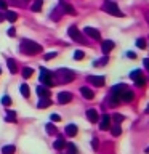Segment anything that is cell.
<instances>
[{
	"label": "cell",
	"mask_w": 149,
	"mask_h": 154,
	"mask_svg": "<svg viewBox=\"0 0 149 154\" xmlns=\"http://www.w3.org/2000/svg\"><path fill=\"white\" fill-rule=\"evenodd\" d=\"M50 104H51V100H50V98H40V101L37 103V108H38V109H45V108H48Z\"/></svg>",
	"instance_id": "obj_18"
},
{
	"label": "cell",
	"mask_w": 149,
	"mask_h": 154,
	"mask_svg": "<svg viewBox=\"0 0 149 154\" xmlns=\"http://www.w3.org/2000/svg\"><path fill=\"white\" fill-rule=\"evenodd\" d=\"M10 3L18 5V7H24V5H26V2H24V0H10Z\"/></svg>",
	"instance_id": "obj_37"
},
{
	"label": "cell",
	"mask_w": 149,
	"mask_h": 154,
	"mask_svg": "<svg viewBox=\"0 0 149 154\" xmlns=\"http://www.w3.org/2000/svg\"><path fill=\"white\" fill-rule=\"evenodd\" d=\"M37 95L40 96V98H48V96H50V90H48V87H45V85H38L37 87Z\"/></svg>",
	"instance_id": "obj_13"
},
{
	"label": "cell",
	"mask_w": 149,
	"mask_h": 154,
	"mask_svg": "<svg viewBox=\"0 0 149 154\" xmlns=\"http://www.w3.org/2000/svg\"><path fill=\"white\" fill-rule=\"evenodd\" d=\"M103 10H104L106 13L112 14V16H119V18L123 16V13L120 11L119 7L115 5V2H112V0H106V2L103 3Z\"/></svg>",
	"instance_id": "obj_3"
},
{
	"label": "cell",
	"mask_w": 149,
	"mask_h": 154,
	"mask_svg": "<svg viewBox=\"0 0 149 154\" xmlns=\"http://www.w3.org/2000/svg\"><path fill=\"white\" fill-rule=\"evenodd\" d=\"M55 75L58 77V82H61V84H67V82H72L74 80L75 74L69 69H66V67H61V69H58L55 72Z\"/></svg>",
	"instance_id": "obj_2"
},
{
	"label": "cell",
	"mask_w": 149,
	"mask_h": 154,
	"mask_svg": "<svg viewBox=\"0 0 149 154\" xmlns=\"http://www.w3.org/2000/svg\"><path fill=\"white\" fill-rule=\"evenodd\" d=\"M14 34H16V32H14V29L11 27V29H8V35H14Z\"/></svg>",
	"instance_id": "obj_44"
},
{
	"label": "cell",
	"mask_w": 149,
	"mask_h": 154,
	"mask_svg": "<svg viewBox=\"0 0 149 154\" xmlns=\"http://www.w3.org/2000/svg\"><path fill=\"white\" fill-rule=\"evenodd\" d=\"M67 34H69V37H71V38H74L75 42L87 43V40H84V35H82V32H80L75 26H71L69 29H67Z\"/></svg>",
	"instance_id": "obj_5"
},
{
	"label": "cell",
	"mask_w": 149,
	"mask_h": 154,
	"mask_svg": "<svg viewBox=\"0 0 149 154\" xmlns=\"http://www.w3.org/2000/svg\"><path fill=\"white\" fill-rule=\"evenodd\" d=\"M64 132H66L67 137H71V138L75 137V135H77V125H75V124H69V125L66 127Z\"/></svg>",
	"instance_id": "obj_15"
},
{
	"label": "cell",
	"mask_w": 149,
	"mask_h": 154,
	"mask_svg": "<svg viewBox=\"0 0 149 154\" xmlns=\"http://www.w3.org/2000/svg\"><path fill=\"white\" fill-rule=\"evenodd\" d=\"M85 55H84V51H75L74 53V60H82Z\"/></svg>",
	"instance_id": "obj_38"
},
{
	"label": "cell",
	"mask_w": 149,
	"mask_h": 154,
	"mask_svg": "<svg viewBox=\"0 0 149 154\" xmlns=\"http://www.w3.org/2000/svg\"><path fill=\"white\" fill-rule=\"evenodd\" d=\"M21 95L24 96V98H29V95H31V91H29V87L26 84L21 85Z\"/></svg>",
	"instance_id": "obj_26"
},
{
	"label": "cell",
	"mask_w": 149,
	"mask_h": 154,
	"mask_svg": "<svg viewBox=\"0 0 149 154\" xmlns=\"http://www.w3.org/2000/svg\"><path fill=\"white\" fill-rule=\"evenodd\" d=\"M7 122H16V112L14 111H8L7 112Z\"/></svg>",
	"instance_id": "obj_25"
},
{
	"label": "cell",
	"mask_w": 149,
	"mask_h": 154,
	"mask_svg": "<svg viewBox=\"0 0 149 154\" xmlns=\"http://www.w3.org/2000/svg\"><path fill=\"white\" fill-rule=\"evenodd\" d=\"M136 47L138 48H146V40H144V38H138V40H136Z\"/></svg>",
	"instance_id": "obj_36"
},
{
	"label": "cell",
	"mask_w": 149,
	"mask_h": 154,
	"mask_svg": "<svg viewBox=\"0 0 149 154\" xmlns=\"http://www.w3.org/2000/svg\"><path fill=\"white\" fill-rule=\"evenodd\" d=\"M87 119H88L90 122H98V112H96V109L87 111Z\"/></svg>",
	"instance_id": "obj_16"
},
{
	"label": "cell",
	"mask_w": 149,
	"mask_h": 154,
	"mask_svg": "<svg viewBox=\"0 0 149 154\" xmlns=\"http://www.w3.org/2000/svg\"><path fill=\"white\" fill-rule=\"evenodd\" d=\"M21 51L24 55H37L42 51V45H38L34 40H29V38H24L21 42Z\"/></svg>",
	"instance_id": "obj_1"
},
{
	"label": "cell",
	"mask_w": 149,
	"mask_h": 154,
	"mask_svg": "<svg viewBox=\"0 0 149 154\" xmlns=\"http://www.w3.org/2000/svg\"><path fill=\"white\" fill-rule=\"evenodd\" d=\"M50 119H51V122H59V120H61V117H59L58 114H51Z\"/></svg>",
	"instance_id": "obj_39"
},
{
	"label": "cell",
	"mask_w": 149,
	"mask_h": 154,
	"mask_svg": "<svg viewBox=\"0 0 149 154\" xmlns=\"http://www.w3.org/2000/svg\"><path fill=\"white\" fill-rule=\"evenodd\" d=\"M7 64H8V69L11 74H16V61L13 60V58H8L7 60Z\"/></svg>",
	"instance_id": "obj_19"
},
{
	"label": "cell",
	"mask_w": 149,
	"mask_h": 154,
	"mask_svg": "<svg viewBox=\"0 0 149 154\" xmlns=\"http://www.w3.org/2000/svg\"><path fill=\"white\" fill-rule=\"evenodd\" d=\"M99 128H101V130H108V128H111V116H108V114H103V116H101Z\"/></svg>",
	"instance_id": "obj_7"
},
{
	"label": "cell",
	"mask_w": 149,
	"mask_h": 154,
	"mask_svg": "<svg viewBox=\"0 0 149 154\" xmlns=\"http://www.w3.org/2000/svg\"><path fill=\"white\" fill-rule=\"evenodd\" d=\"M55 56H56V51H51V53H47L43 58H45V60H51V58H55Z\"/></svg>",
	"instance_id": "obj_40"
},
{
	"label": "cell",
	"mask_w": 149,
	"mask_h": 154,
	"mask_svg": "<svg viewBox=\"0 0 149 154\" xmlns=\"http://www.w3.org/2000/svg\"><path fill=\"white\" fill-rule=\"evenodd\" d=\"M58 101H59L61 104H66V103H69V101H72V95L69 91H61V93L58 95Z\"/></svg>",
	"instance_id": "obj_9"
},
{
	"label": "cell",
	"mask_w": 149,
	"mask_h": 154,
	"mask_svg": "<svg viewBox=\"0 0 149 154\" xmlns=\"http://www.w3.org/2000/svg\"><path fill=\"white\" fill-rule=\"evenodd\" d=\"M111 133H112V137H119V135L122 133V128H120V125H119V124L114 125L112 130H111Z\"/></svg>",
	"instance_id": "obj_27"
},
{
	"label": "cell",
	"mask_w": 149,
	"mask_h": 154,
	"mask_svg": "<svg viewBox=\"0 0 149 154\" xmlns=\"http://www.w3.org/2000/svg\"><path fill=\"white\" fill-rule=\"evenodd\" d=\"M53 146H55V149H64L66 148V141L62 138H58L55 143H53Z\"/></svg>",
	"instance_id": "obj_20"
},
{
	"label": "cell",
	"mask_w": 149,
	"mask_h": 154,
	"mask_svg": "<svg viewBox=\"0 0 149 154\" xmlns=\"http://www.w3.org/2000/svg\"><path fill=\"white\" fill-rule=\"evenodd\" d=\"M59 5H61V8H62V11H64V13H69V14H72V16H74V14H77L75 10H74V7H72V5H69V3H66L64 0H59Z\"/></svg>",
	"instance_id": "obj_11"
},
{
	"label": "cell",
	"mask_w": 149,
	"mask_h": 154,
	"mask_svg": "<svg viewBox=\"0 0 149 154\" xmlns=\"http://www.w3.org/2000/svg\"><path fill=\"white\" fill-rule=\"evenodd\" d=\"M114 47H115V43H114L112 40H104L103 43H101V50H103L104 55H108L109 51H112Z\"/></svg>",
	"instance_id": "obj_8"
},
{
	"label": "cell",
	"mask_w": 149,
	"mask_h": 154,
	"mask_svg": "<svg viewBox=\"0 0 149 154\" xmlns=\"http://www.w3.org/2000/svg\"><path fill=\"white\" fill-rule=\"evenodd\" d=\"M88 82L91 85H95V87H103L104 85V77L103 75H90Z\"/></svg>",
	"instance_id": "obj_6"
},
{
	"label": "cell",
	"mask_w": 149,
	"mask_h": 154,
	"mask_svg": "<svg viewBox=\"0 0 149 154\" xmlns=\"http://www.w3.org/2000/svg\"><path fill=\"white\" fill-rule=\"evenodd\" d=\"M7 2H5V0H0V10H5V8H7Z\"/></svg>",
	"instance_id": "obj_42"
},
{
	"label": "cell",
	"mask_w": 149,
	"mask_h": 154,
	"mask_svg": "<svg viewBox=\"0 0 149 154\" xmlns=\"http://www.w3.org/2000/svg\"><path fill=\"white\" fill-rule=\"evenodd\" d=\"M119 101H120V98H119L117 95H112V93H111V98H109V106H115V104L119 103Z\"/></svg>",
	"instance_id": "obj_28"
},
{
	"label": "cell",
	"mask_w": 149,
	"mask_h": 154,
	"mask_svg": "<svg viewBox=\"0 0 149 154\" xmlns=\"http://www.w3.org/2000/svg\"><path fill=\"white\" fill-rule=\"evenodd\" d=\"M108 61H109V58L108 56H103L101 60H96L93 64L96 66V67H101V66H104V64H108Z\"/></svg>",
	"instance_id": "obj_24"
},
{
	"label": "cell",
	"mask_w": 149,
	"mask_h": 154,
	"mask_svg": "<svg viewBox=\"0 0 149 154\" xmlns=\"http://www.w3.org/2000/svg\"><path fill=\"white\" fill-rule=\"evenodd\" d=\"M14 151H16V148L13 144H8V146L2 148V154H14Z\"/></svg>",
	"instance_id": "obj_21"
},
{
	"label": "cell",
	"mask_w": 149,
	"mask_h": 154,
	"mask_svg": "<svg viewBox=\"0 0 149 154\" xmlns=\"http://www.w3.org/2000/svg\"><path fill=\"white\" fill-rule=\"evenodd\" d=\"M146 152H149V148H147V149H146Z\"/></svg>",
	"instance_id": "obj_49"
},
{
	"label": "cell",
	"mask_w": 149,
	"mask_h": 154,
	"mask_svg": "<svg viewBox=\"0 0 149 154\" xmlns=\"http://www.w3.org/2000/svg\"><path fill=\"white\" fill-rule=\"evenodd\" d=\"M45 128H47V133H48V135H53V133L56 132V128L53 127L51 124H47V125H45Z\"/></svg>",
	"instance_id": "obj_35"
},
{
	"label": "cell",
	"mask_w": 149,
	"mask_h": 154,
	"mask_svg": "<svg viewBox=\"0 0 149 154\" xmlns=\"http://www.w3.org/2000/svg\"><path fill=\"white\" fill-rule=\"evenodd\" d=\"M51 77H53V74H51L50 71H47L45 67H40V77H38V79H40L42 85H45V87H48V88H50V87L55 84V80H53Z\"/></svg>",
	"instance_id": "obj_4"
},
{
	"label": "cell",
	"mask_w": 149,
	"mask_h": 154,
	"mask_svg": "<svg viewBox=\"0 0 149 154\" xmlns=\"http://www.w3.org/2000/svg\"><path fill=\"white\" fill-rule=\"evenodd\" d=\"M146 21H147V24H149V11L146 13Z\"/></svg>",
	"instance_id": "obj_47"
},
{
	"label": "cell",
	"mask_w": 149,
	"mask_h": 154,
	"mask_svg": "<svg viewBox=\"0 0 149 154\" xmlns=\"http://www.w3.org/2000/svg\"><path fill=\"white\" fill-rule=\"evenodd\" d=\"M144 66H146L147 69H149V58H147V60H144Z\"/></svg>",
	"instance_id": "obj_45"
},
{
	"label": "cell",
	"mask_w": 149,
	"mask_h": 154,
	"mask_svg": "<svg viewBox=\"0 0 149 154\" xmlns=\"http://www.w3.org/2000/svg\"><path fill=\"white\" fill-rule=\"evenodd\" d=\"M32 74H34V71L31 69V67H24V69H23V77H24V79H29Z\"/></svg>",
	"instance_id": "obj_29"
},
{
	"label": "cell",
	"mask_w": 149,
	"mask_h": 154,
	"mask_svg": "<svg viewBox=\"0 0 149 154\" xmlns=\"http://www.w3.org/2000/svg\"><path fill=\"white\" fill-rule=\"evenodd\" d=\"M3 19H5V13H0V23H2Z\"/></svg>",
	"instance_id": "obj_46"
},
{
	"label": "cell",
	"mask_w": 149,
	"mask_h": 154,
	"mask_svg": "<svg viewBox=\"0 0 149 154\" xmlns=\"http://www.w3.org/2000/svg\"><path fill=\"white\" fill-rule=\"evenodd\" d=\"M139 75H143V74H141V71H139V69H135V71L132 72V74H130V77H132V80H136Z\"/></svg>",
	"instance_id": "obj_32"
},
{
	"label": "cell",
	"mask_w": 149,
	"mask_h": 154,
	"mask_svg": "<svg viewBox=\"0 0 149 154\" xmlns=\"http://www.w3.org/2000/svg\"><path fill=\"white\" fill-rule=\"evenodd\" d=\"M133 98H135V95H133V91L132 90H123L122 93H120V100L122 101H125V103H130V101H133Z\"/></svg>",
	"instance_id": "obj_10"
},
{
	"label": "cell",
	"mask_w": 149,
	"mask_h": 154,
	"mask_svg": "<svg viewBox=\"0 0 149 154\" xmlns=\"http://www.w3.org/2000/svg\"><path fill=\"white\" fill-rule=\"evenodd\" d=\"M80 93L85 96L87 100H93V96H95V93H93V90H90L88 87H82L80 88Z\"/></svg>",
	"instance_id": "obj_17"
},
{
	"label": "cell",
	"mask_w": 149,
	"mask_h": 154,
	"mask_svg": "<svg viewBox=\"0 0 149 154\" xmlns=\"http://www.w3.org/2000/svg\"><path fill=\"white\" fill-rule=\"evenodd\" d=\"M111 119H112L115 124H120V122H122V120H123L125 117H123L122 114H114V116H112V117H111Z\"/></svg>",
	"instance_id": "obj_30"
},
{
	"label": "cell",
	"mask_w": 149,
	"mask_h": 154,
	"mask_svg": "<svg viewBox=\"0 0 149 154\" xmlns=\"http://www.w3.org/2000/svg\"><path fill=\"white\" fill-rule=\"evenodd\" d=\"M5 18H7L10 23H14L18 19V14L14 13V11H7V13H5Z\"/></svg>",
	"instance_id": "obj_22"
},
{
	"label": "cell",
	"mask_w": 149,
	"mask_h": 154,
	"mask_svg": "<svg viewBox=\"0 0 149 154\" xmlns=\"http://www.w3.org/2000/svg\"><path fill=\"white\" fill-rule=\"evenodd\" d=\"M67 149H69V154H79V151H77V148H75L72 143H67Z\"/></svg>",
	"instance_id": "obj_34"
},
{
	"label": "cell",
	"mask_w": 149,
	"mask_h": 154,
	"mask_svg": "<svg viewBox=\"0 0 149 154\" xmlns=\"http://www.w3.org/2000/svg\"><path fill=\"white\" fill-rule=\"evenodd\" d=\"M146 112L149 114V104H147V108H146Z\"/></svg>",
	"instance_id": "obj_48"
},
{
	"label": "cell",
	"mask_w": 149,
	"mask_h": 154,
	"mask_svg": "<svg viewBox=\"0 0 149 154\" xmlns=\"http://www.w3.org/2000/svg\"><path fill=\"white\" fill-rule=\"evenodd\" d=\"M127 88H128V87L125 85V84H119V85H114V87H112L111 93H112V95H117L119 98H120V93H122L123 90H127Z\"/></svg>",
	"instance_id": "obj_14"
},
{
	"label": "cell",
	"mask_w": 149,
	"mask_h": 154,
	"mask_svg": "<svg viewBox=\"0 0 149 154\" xmlns=\"http://www.w3.org/2000/svg\"><path fill=\"white\" fill-rule=\"evenodd\" d=\"M2 104H3V106H10V104H11V98H10L8 95L2 96Z\"/></svg>",
	"instance_id": "obj_33"
},
{
	"label": "cell",
	"mask_w": 149,
	"mask_h": 154,
	"mask_svg": "<svg viewBox=\"0 0 149 154\" xmlns=\"http://www.w3.org/2000/svg\"><path fill=\"white\" fill-rule=\"evenodd\" d=\"M42 5H43V2L42 0H34V3H32V11H40L42 10Z\"/></svg>",
	"instance_id": "obj_23"
},
{
	"label": "cell",
	"mask_w": 149,
	"mask_h": 154,
	"mask_svg": "<svg viewBox=\"0 0 149 154\" xmlns=\"http://www.w3.org/2000/svg\"><path fill=\"white\" fill-rule=\"evenodd\" d=\"M85 34H87L88 37L95 38V40H99V38H101L99 31H96V29H93V27H85Z\"/></svg>",
	"instance_id": "obj_12"
},
{
	"label": "cell",
	"mask_w": 149,
	"mask_h": 154,
	"mask_svg": "<svg viewBox=\"0 0 149 154\" xmlns=\"http://www.w3.org/2000/svg\"><path fill=\"white\" fill-rule=\"evenodd\" d=\"M135 84H136V87H144V85H146V80H144L143 75H139L138 79L135 80Z\"/></svg>",
	"instance_id": "obj_31"
},
{
	"label": "cell",
	"mask_w": 149,
	"mask_h": 154,
	"mask_svg": "<svg viewBox=\"0 0 149 154\" xmlns=\"http://www.w3.org/2000/svg\"><path fill=\"white\" fill-rule=\"evenodd\" d=\"M127 56H128V58H132V60H135V58H136V55H135L133 51H128V53H127Z\"/></svg>",
	"instance_id": "obj_43"
},
{
	"label": "cell",
	"mask_w": 149,
	"mask_h": 154,
	"mask_svg": "<svg viewBox=\"0 0 149 154\" xmlns=\"http://www.w3.org/2000/svg\"><path fill=\"white\" fill-rule=\"evenodd\" d=\"M91 146H93V149H98V140L96 138L91 140Z\"/></svg>",
	"instance_id": "obj_41"
}]
</instances>
